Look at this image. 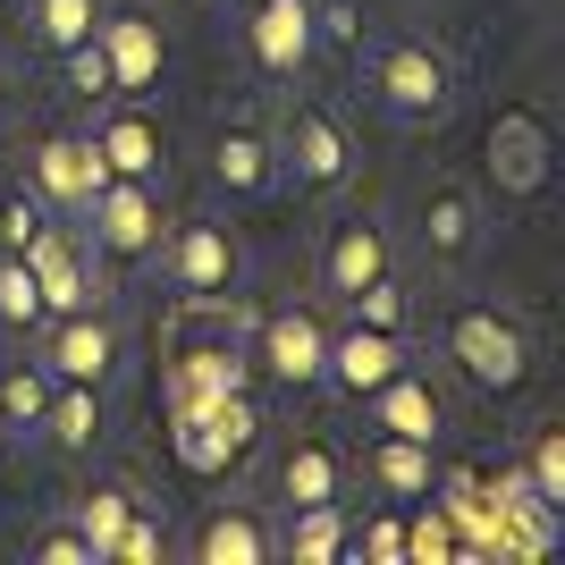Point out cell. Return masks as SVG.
<instances>
[{"instance_id": "obj_28", "label": "cell", "mask_w": 565, "mask_h": 565, "mask_svg": "<svg viewBox=\"0 0 565 565\" xmlns=\"http://www.w3.org/2000/svg\"><path fill=\"white\" fill-rule=\"evenodd\" d=\"M60 76H68V94H76V102H110V60H102L94 34L60 51Z\"/></svg>"}, {"instance_id": "obj_37", "label": "cell", "mask_w": 565, "mask_h": 565, "mask_svg": "<svg viewBox=\"0 0 565 565\" xmlns=\"http://www.w3.org/2000/svg\"><path fill=\"white\" fill-rule=\"evenodd\" d=\"M245 9H254V0H245Z\"/></svg>"}, {"instance_id": "obj_7", "label": "cell", "mask_w": 565, "mask_h": 565, "mask_svg": "<svg viewBox=\"0 0 565 565\" xmlns=\"http://www.w3.org/2000/svg\"><path fill=\"white\" fill-rule=\"evenodd\" d=\"M414 363V347H405L397 330H372V321H347V330H330V354H321V388H338V397H372V388H388V380Z\"/></svg>"}, {"instance_id": "obj_19", "label": "cell", "mask_w": 565, "mask_h": 565, "mask_svg": "<svg viewBox=\"0 0 565 565\" xmlns=\"http://www.w3.org/2000/svg\"><path fill=\"white\" fill-rule=\"evenodd\" d=\"M363 481H372L380 498L414 507V498L430 490V439H388V430H380L372 456H363Z\"/></svg>"}, {"instance_id": "obj_29", "label": "cell", "mask_w": 565, "mask_h": 565, "mask_svg": "<svg viewBox=\"0 0 565 565\" xmlns=\"http://www.w3.org/2000/svg\"><path fill=\"white\" fill-rule=\"evenodd\" d=\"M523 481H532V498H541V507H565V430H541V439H532Z\"/></svg>"}, {"instance_id": "obj_31", "label": "cell", "mask_w": 565, "mask_h": 565, "mask_svg": "<svg viewBox=\"0 0 565 565\" xmlns=\"http://www.w3.org/2000/svg\"><path fill=\"white\" fill-rule=\"evenodd\" d=\"M43 220H51V212H43V203H34V194H9V203H0V254H25Z\"/></svg>"}, {"instance_id": "obj_10", "label": "cell", "mask_w": 565, "mask_h": 565, "mask_svg": "<svg viewBox=\"0 0 565 565\" xmlns=\"http://www.w3.org/2000/svg\"><path fill=\"white\" fill-rule=\"evenodd\" d=\"M110 178L94 152V136H51L34 161H25V186H34V203H43L51 220H76L85 203H94V186Z\"/></svg>"}, {"instance_id": "obj_1", "label": "cell", "mask_w": 565, "mask_h": 565, "mask_svg": "<svg viewBox=\"0 0 565 565\" xmlns=\"http://www.w3.org/2000/svg\"><path fill=\"white\" fill-rule=\"evenodd\" d=\"M363 94L388 127H439L456 110V60L423 34H380L363 60Z\"/></svg>"}, {"instance_id": "obj_16", "label": "cell", "mask_w": 565, "mask_h": 565, "mask_svg": "<svg viewBox=\"0 0 565 565\" xmlns=\"http://www.w3.org/2000/svg\"><path fill=\"white\" fill-rule=\"evenodd\" d=\"M212 169H220V186L236 194V203H262V194H279V143L262 136V127H228L220 136V152H212Z\"/></svg>"}, {"instance_id": "obj_2", "label": "cell", "mask_w": 565, "mask_h": 565, "mask_svg": "<svg viewBox=\"0 0 565 565\" xmlns=\"http://www.w3.org/2000/svg\"><path fill=\"white\" fill-rule=\"evenodd\" d=\"M439 347H448V363L472 380V388H490V397L523 388V372H532V347H523V330L498 305H456L448 330H439Z\"/></svg>"}, {"instance_id": "obj_14", "label": "cell", "mask_w": 565, "mask_h": 565, "mask_svg": "<svg viewBox=\"0 0 565 565\" xmlns=\"http://www.w3.org/2000/svg\"><path fill=\"white\" fill-rule=\"evenodd\" d=\"M270 481H279V507H330V498H347V456L330 439L296 430L279 448V465H270Z\"/></svg>"}, {"instance_id": "obj_24", "label": "cell", "mask_w": 565, "mask_h": 565, "mask_svg": "<svg viewBox=\"0 0 565 565\" xmlns=\"http://www.w3.org/2000/svg\"><path fill=\"white\" fill-rule=\"evenodd\" d=\"M51 388H60V380H51L43 363H0V423H9V439H34Z\"/></svg>"}, {"instance_id": "obj_6", "label": "cell", "mask_w": 565, "mask_h": 565, "mask_svg": "<svg viewBox=\"0 0 565 565\" xmlns=\"http://www.w3.org/2000/svg\"><path fill=\"white\" fill-rule=\"evenodd\" d=\"M321 354H330V330H321V312H312V305H279V312H262V330H254V363L279 380L287 397L321 388Z\"/></svg>"}, {"instance_id": "obj_27", "label": "cell", "mask_w": 565, "mask_h": 565, "mask_svg": "<svg viewBox=\"0 0 565 565\" xmlns=\"http://www.w3.org/2000/svg\"><path fill=\"white\" fill-rule=\"evenodd\" d=\"M354 305V321H372V330H414V305H405V287H397V270H388V279H372V287H354L347 296Z\"/></svg>"}, {"instance_id": "obj_34", "label": "cell", "mask_w": 565, "mask_h": 565, "mask_svg": "<svg viewBox=\"0 0 565 565\" xmlns=\"http://www.w3.org/2000/svg\"><path fill=\"white\" fill-rule=\"evenodd\" d=\"M439 557H448V523L414 515V523H405V565H439Z\"/></svg>"}, {"instance_id": "obj_5", "label": "cell", "mask_w": 565, "mask_h": 565, "mask_svg": "<svg viewBox=\"0 0 565 565\" xmlns=\"http://www.w3.org/2000/svg\"><path fill=\"white\" fill-rule=\"evenodd\" d=\"M152 262H161L169 296H186V305H220V296L245 279V254H236V236L220 228V220H186V228H169Z\"/></svg>"}, {"instance_id": "obj_9", "label": "cell", "mask_w": 565, "mask_h": 565, "mask_svg": "<svg viewBox=\"0 0 565 565\" xmlns=\"http://www.w3.org/2000/svg\"><path fill=\"white\" fill-rule=\"evenodd\" d=\"M51 380H76V388H102L118 372V330L102 321L94 305L85 312H51L43 321V354H34Z\"/></svg>"}, {"instance_id": "obj_8", "label": "cell", "mask_w": 565, "mask_h": 565, "mask_svg": "<svg viewBox=\"0 0 565 565\" xmlns=\"http://www.w3.org/2000/svg\"><path fill=\"white\" fill-rule=\"evenodd\" d=\"M94 152H102V169L110 178H161V161H169V136H161V118L143 110V102H127V94H110V102H94Z\"/></svg>"}, {"instance_id": "obj_18", "label": "cell", "mask_w": 565, "mask_h": 565, "mask_svg": "<svg viewBox=\"0 0 565 565\" xmlns=\"http://www.w3.org/2000/svg\"><path fill=\"white\" fill-rule=\"evenodd\" d=\"M34 439H51L60 456H94L102 448V388H76V380H60L43 405V423H34Z\"/></svg>"}, {"instance_id": "obj_20", "label": "cell", "mask_w": 565, "mask_h": 565, "mask_svg": "<svg viewBox=\"0 0 565 565\" xmlns=\"http://www.w3.org/2000/svg\"><path fill=\"white\" fill-rule=\"evenodd\" d=\"M423 245L439 262H465L472 245H481V203H472L465 186H430L423 194Z\"/></svg>"}, {"instance_id": "obj_30", "label": "cell", "mask_w": 565, "mask_h": 565, "mask_svg": "<svg viewBox=\"0 0 565 565\" xmlns=\"http://www.w3.org/2000/svg\"><path fill=\"white\" fill-rule=\"evenodd\" d=\"M152 557H161V523L136 507V515L118 523V541H110V557H102V565H152Z\"/></svg>"}, {"instance_id": "obj_13", "label": "cell", "mask_w": 565, "mask_h": 565, "mask_svg": "<svg viewBox=\"0 0 565 565\" xmlns=\"http://www.w3.org/2000/svg\"><path fill=\"white\" fill-rule=\"evenodd\" d=\"M363 414H372V430H388V439H430V448H439V430H448V397H439V380L414 372V363H405L388 388H372Z\"/></svg>"}, {"instance_id": "obj_36", "label": "cell", "mask_w": 565, "mask_h": 565, "mask_svg": "<svg viewBox=\"0 0 565 565\" xmlns=\"http://www.w3.org/2000/svg\"><path fill=\"white\" fill-rule=\"evenodd\" d=\"M0 456H9V423H0Z\"/></svg>"}, {"instance_id": "obj_17", "label": "cell", "mask_w": 565, "mask_h": 565, "mask_svg": "<svg viewBox=\"0 0 565 565\" xmlns=\"http://www.w3.org/2000/svg\"><path fill=\"white\" fill-rule=\"evenodd\" d=\"M279 557V532L254 515V507H220L203 532H194V565H270Z\"/></svg>"}, {"instance_id": "obj_25", "label": "cell", "mask_w": 565, "mask_h": 565, "mask_svg": "<svg viewBox=\"0 0 565 565\" xmlns=\"http://www.w3.org/2000/svg\"><path fill=\"white\" fill-rule=\"evenodd\" d=\"M0 330H9V338L43 330V287H34L25 254H0Z\"/></svg>"}, {"instance_id": "obj_21", "label": "cell", "mask_w": 565, "mask_h": 565, "mask_svg": "<svg viewBox=\"0 0 565 565\" xmlns=\"http://www.w3.org/2000/svg\"><path fill=\"white\" fill-rule=\"evenodd\" d=\"M541 169H548V136L532 127V118H498V127H490V178L507 194H532V186H541Z\"/></svg>"}, {"instance_id": "obj_35", "label": "cell", "mask_w": 565, "mask_h": 565, "mask_svg": "<svg viewBox=\"0 0 565 565\" xmlns=\"http://www.w3.org/2000/svg\"><path fill=\"white\" fill-rule=\"evenodd\" d=\"M0 127H9V85H0Z\"/></svg>"}, {"instance_id": "obj_22", "label": "cell", "mask_w": 565, "mask_h": 565, "mask_svg": "<svg viewBox=\"0 0 565 565\" xmlns=\"http://www.w3.org/2000/svg\"><path fill=\"white\" fill-rule=\"evenodd\" d=\"M279 548L296 565H338L347 557V507H287V532H279Z\"/></svg>"}, {"instance_id": "obj_23", "label": "cell", "mask_w": 565, "mask_h": 565, "mask_svg": "<svg viewBox=\"0 0 565 565\" xmlns=\"http://www.w3.org/2000/svg\"><path fill=\"white\" fill-rule=\"evenodd\" d=\"M94 25H102V0H25V34H34V51H51V60L68 43H85Z\"/></svg>"}, {"instance_id": "obj_26", "label": "cell", "mask_w": 565, "mask_h": 565, "mask_svg": "<svg viewBox=\"0 0 565 565\" xmlns=\"http://www.w3.org/2000/svg\"><path fill=\"white\" fill-rule=\"evenodd\" d=\"M136 515V498L118 490H94V498H76V532H85V541H94V557H110V541H118V523Z\"/></svg>"}, {"instance_id": "obj_11", "label": "cell", "mask_w": 565, "mask_h": 565, "mask_svg": "<svg viewBox=\"0 0 565 565\" xmlns=\"http://www.w3.org/2000/svg\"><path fill=\"white\" fill-rule=\"evenodd\" d=\"M245 51H254L262 76H305L312 51H321V25H312V0H254V18H245Z\"/></svg>"}, {"instance_id": "obj_33", "label": "cell", "mask_w": 565, "mask_h": 565, "mask_svg": "<svg viewBox=\"0 0 565 565\" xmlns=\"http://www.w3.org/2000/svg\"><path fill=\"white\" fill-rule=\"evenodd\" d=\"M354 548H363V557H372V565H405V523H397V515H372V523H363V541H354Z\"/></svg>"}, {"instance_id": "obj_15", "label": "cell", "mask_w": 565, "mask_h": 565, "mask_svg": "<svg viewBox=\"0 0 565 565\" xmlns=\"http://www.w3.org/2000/svg\"><path fill=\"white\" fill-rule=\"evenodd\" d=\"M397 270V254H388V228L380 220H338L330 245H321V287L330 296H354V287H372Z\"/></svg>"}, {"instance_id": "obj_3", "label": "cell", "mask_w": 565, "mask_h": 565, "mask_svg": "<svg viewBox=\"0 0 565 565\" xmlns=\"http://www.w3.org/2000/svg\"><path fill=\"white\" fill-rule=\"evenodd\" d=\"M76 220H85V254L94 262H152L161 254V194H152V178H102Z\"/></svg>"}, {"instance_id": "obj_4", "label": "cell", "mask_w": 565, "mask_h": 565, "mask_svg": "<svg viewBox=\"0 0 565 565\" xmlns=\"http://www.w3.org/2000/svg\"><path fill=\"white\" fill-rule=\"evenodd\" d=\"M279 169L296 178V186H347L354 178V136H347V118L330 110V102H287L279 110Z\"/></svg>"}, {"instance_id": "obj_32", "label": "cell", "mask_w": 565, "mask_h": 565, "mask_svg": "<svg viewBox=\"0 0 565 565\" xmlns=\"http://www.w3.org/2000/svg\"><path fill=\"white\" fill-rule=\"evenodd\" d=\"M34 565H102V557H94V541H85L76 523H60V532L34 541Z\"/></svg>"}, {"instance_id": "obj_12", "label": "cell", "mask_w": 565, "mask_h": 565, "mask_svg": "<svg viewBox=\"0 0 565 565\" xmlns=\"http://www.w3.org/2000/svg\"><path fill=\"white\" fill-rule=\"evenodd\" d=\"M94 43H102V60H110V94L143 102L161 85V25L143 18V9H102Z\"/></svg>"}]
</instances>
